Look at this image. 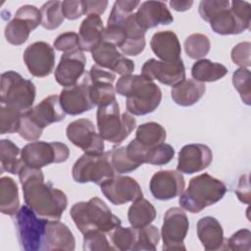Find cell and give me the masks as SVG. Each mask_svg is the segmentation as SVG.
<instances>
[{"label":"cell","mask_w":251,"mask_h":251,"mask_svg":"<svg viewBox=\"0 0 251 251\" xmlns=\"http://www.w3.org/2000/svg\"><path fill=\"white\" fill-rule=\"evenodd\" d=\"M96 65L120 75H130L134 71V63L118 51V48L107 41H102L91 51Z\"/></svg>","instance_id":"19"},{"label":"cell","mask_w":251,"mask_h":251,"mask_svg":"<svg viewBox=\"0 0 251 251\" xmlns=\"http://www.w3.org/2000/svg\"><path fill=\"white\" fill-rule=\"evenodd\" d=\"M189 222L182 208L173 207L166 211L161 236L163 239L164 251L185 250L184 238L188 232Z\"/></svg>","instance_id":"11"},{"label":"cell","mask_w":251,"mask_h":251,"mask_svg":"<svg viewBox=\"0 0 251 251\" xmlns=\"http://www.w3.org/2000/svg\"><path fill=\"white\" fill-rule=\"evenodd\" d=\"M230 9L233 10L244 22L251 24V5L246 1L230 2Z\"/></svg>","instance_id":"53"},{"label":"cell","mask_w":251,"mask_h":251,"mask_svg":"<svg viewBox=\"0 0 251 251\" xmlns=\"http://www.w3.org/2000/svg\"><path fill=\"white\" fill-rule=\"evenodd\" d=\"M229 5L228 0H203L199 4L198 12L200 17L209 23L219 12L229 8Z\"/></svg>","instance_id":"46"},{"label":"cell","mask_w":251,"mask_h":251,"mask_svg":"<svg viewBox=\"0 0 251 251\" xmlns=\"http://www.w3.org/2000/svg\"><path fill=\"white\" fill-rule=\"evenodd\" d=\"M110 158L115 173L126 174L136 170L139 166L133 163L126 155V147H115L110 151Z\"/></svg>","instance_id":"41"},{"label":"cell","mask_w":251,"mask_h":251,"mask_svg":"<svg viewBox=\"0 0 251 251\" xmlns=\"http://www.w3.org/2000/svg\"><path fill=\"white\" fill-rule=\"evenodd\" d=\"M104 25L99 15H88L81 22L78 31V48L91 52L103 41Z\"/></svg>","instance_id":"28"},{"label":"cell","mask_w":251,"mask_h":251,"mask_svg":"<svg viewBox=\"0 0 251 251\" xmlns=\"http://www.w3.org/2000/svg\"><path fill=\"white\" fill-rule=\"evenodd\" d=\"M78 33L67 31L59 34L54 40V48L58 51L68 52L78 48ZM79 49V48H78Z\"/></svg>","instance_id":"49"},{"label":"cell","mask_w":251,"mask_h":251,"mask_svg":"<svg viewBox=\"0 0 251 251\" xmlns=\"http://www.w3.org/2000/svg\"><path fill=\"white\" fill-rule=\"evenodd\" d=\"M35 93L34 83L19 73L8 71L1 75V104L25 113L32 108Z\"/></svg>","instance_id":"7"},{"label":"cell","mask_w":251,"mask_h":251,"mask_svg":"<svg viewBox=\"0 0 251 251\" xmlns=\"http://www.w3.org/2000/svg\"><path fill=\"white\" fill-rule=\"evenodd\" d=\"M232 83L238 91L241 100L250 105L251 89H250V71L248 68H239L232 75Z\"/></svg>","instance_id":"44"},{"label":"cell","mask_w":251,"mask_h":251,"mask_svg":"<svg viewBox=\"0 0 251 251\" xmlns=\"http://www.w3.org/2000/svg\"><path fill=\"white\" fill-rule=\"evenodd\" d=\"M25 114L41 129L66 118V112L61 106L60 98L55 94L44 98L36 106L26 111Z\"/></svg>","instance_id":"23"},{"label":"cell","mask_w":251,"mask_h":251,"mask_svg":"<svg viewBox=\"0 0 251 251\" xmlns=\"http://www.w3.org/2000/svg\"><path fill=\"white\" fill-rule=\"evenodd\" d=\"M20 136L27 141H36L38 140L43 132V129L39 128L25 113L22 114L19 128L17 131Z\"/></svg>","instance_id":"47"},{"label":"cell","mask_w":251,"mask_h":251,"mask_svg":"<svg viewBox=\"0 0 251 251\" xmlns=\"http://www.w3.org/2000/svg\"><path fill=\"white\" fill-rule=\"evenodd\" d=\"M81 2L83 13L86 16L91 14L100 16L106 11L108 6V1L106 0H83Z\"/></svg>","instance_id":"52"},{"label":"cell","mask_w":251,"mask_h":251,"mask_svg":"<svg viewBox=\"0 0 251 251\" xmlns=\"http://www.w3.org/2000/svg\"><path fill=\"white\" fill-rule=\"evenodd\" d=\"M175 156V149L168 143H161L154 147L148 148L145 155V163L149 165L162 166L173 160Z\"/></svg>","instance_id":"40"},{"label":"cell","mask_w":251,"mask_h":251,"mask_svg":"<svg viewBox=\"0 0 251 251\" xmlns=\"http://www.w3.org/2000/svg\"><path fill=\"white\" fill-rule=\"evenodd\" d=\"M115 90L126 97V110L134 116H143L154 112L161 103L162 91L151 79L142 75H122Z\"/></svg>","instance_id":"3"},{"label":"cell","mask_w":251,"mask_h":251,"mask_svg":"<svg viewBox=\"0 0 251 251\" xmlns=\"http://www.w3.org/2000/svg\"><path fill=\"white\" fill-rule=\"evenodd\" d=\"M235 194L239 201L244 204H250V182H249V174L243 175L238 181L237 187L235 189Z\"/></svg>","instance_id":"51"},{"label":"cell","mask_w":251,"mask_h":251,"mask_svg":"<svg viewBox=\"0 0 251 251\" xmlns=\"http://www.w3.org/2000/svg\"><path fill=\"white\" fill-rule=\"evenodd\" d=\"M70 156L69 147L58 141H32L21 151L23 164L32 169H41L50 164L63 163Z\"/></svg>","instance_id":"10"},{"label":"cell","mask_w":251,"mask_h":251,"mask_svg":"<svg viewBox=\"0 0 251 251\" xmlns=\"http://www.w3.org/2000/svg\"><path fill=\"white\" fill-rule=\"evenodd\" d=\"M140 2L118 0L114 3L104 28L103 40L114 44L126 56H137L145 48V30L136 23L135 13Z\"/></svg>","instance_id":"1"},{"label":"cell","mask_w":251,"mask_h":251,"mask_svg":"<svg viewBox=\"0 0 251 251\" xmlns=\"http://www.w3.org/2000/svg\"><path fill=\"white\" fill-rule=\"evenodd\" d=\"M75 239L71 229L60 220H48L45 231L44 250L73 251Z\"/></svg>","instance_id":"25"},{"label":"cell","mask_w":251,"mask_h":251,"mask_svg":"<svg viewBox=\"0 0 251 251\" xmlns=\"http://www.w3.org/2000/svg\"><path fill=\"white\" fill-rule=\"evenodd\" d=\"M13 217L21 247L25 251L44 250L48 219L39 217L27 205L22 206Z\"/></svg>","instance_id":"8"},{"label":"cell","mask_w":251,"mask_h":251,"mask_svg":"<svg viewBox=\"0 0 251 251\" xmlns=\"http://www.w3.org/2000/svg\"><path fill=\"white\" fill-rule=\"evenodd\" d=\"M226 192V186L222 180L204 173L189 180L187 188L179 195L178 203L183 210L197 214L219 202Z\"/></svg>","instance_id":"4"},{"label":"cell","mask_w":251,"mask_h":251,"mask_svg":"<svg viewBox=\"0 0 251 251\" xmlns=\"http://www.w3.org/2000/svg\"><path fill=\"white\" fill-rule=\"evenodd\" d=\"M251 55V43L250 42H240L236 44L231 50V60L233 63L240 68H248L251 65L250 60Z\"/></svg>","instance_id":"48"},{"label":"cell","mask_w":251,"mask_h":251,"mask_svg":"<svg viewBox=\"0 0 251 251\" xmlns=\"http://www.w3.org/2000/svg\"><path fill=\"white\" fill-rule=\"evenodd\" d=\"M159 241L160 233L159 229L155 226L150 224L143 227H137V241L134 247V251H155Z\"/></svg>","instance_id":"39"},{"label":"cell","mask_w":251,"mask_h":251,"mask_svg":"<svg viewBox=\"0 0 251 251\" xmlns=\"http://www.w3.org/2000/svg\"><path fill=\"white\" fill-rule=\"evenodd\" d=\"M166 137V129L155 122L144 123L138 126L135 131V139L146 148H151L165 142Z\"/></svg>","instance_id":"35"},{"label":"cell","mask_w":251,"mask_h":251,"mask_svg":"<svg viewBox=\"0 0 251 251\" xmlns=\"http://www.w3.org/2000/svg\"><path fill=\"white\" fill-rule=\"evenodd\" d=\"M86 57L80 49L64 52L55 69V79L64 87L75 85L85 73Z\"/></svg>","instance_id":"18"},{"label":"cell","mask_w":251,"mask_h":251,"mask_svg":"<svg viewBox=\"0 0 251 251\" xmlns=\"http://www.w3.org/2000/svg\"><path fill=\"white\" fill-rule=\"evenodd\" d=\"M70 215L82 234L90 230L109 233L122 224L120 218L115 216L107 204L98 197L74 204Z\"/></svg>","instance_id":"5"},{"label":"cell","mask_w":251,"mask_h":251,"mask_svg":"<svg viewBox=\"0 0 251 251\" xmlns=\"http://www.w3.org/2000/svg\"><path fill=\"white\" fill-rule=\"evenodd\" d=\"M135 19L137 25L145 31L159 25H170L174 22V17L166 3L161 1L140 3L135 12Z\"/></svg>","instance_id":"24"},{"label":"cell","mask_w":251,"mask_h":251,"mask_svg":"<svg viewBox=\"0 0 251 251\" xmlns=\"http://www.w3.org/2000/svg\"><path fill=\"white\" fill-rule=\"evenodd\" d=\"M88 75L91 99L95 106L99 107L116 100V90L113 86L116 75L113 72L105 70L95 64L90 68Z\"/></svg>","instance_id":"22"},{"label":"cell","mask_w":251,"mask_h":251,"mask_svg":"<svg viewBox=\"0 0 251 251\" xmlns=\"http://www.w3.org/2000/svg\"><path fill=\"white\" fill-rule=\"evenodd\" d=\"M23 113L12 109L4 104L0 107V133H14L18 131L21 116Z\"/></svg>","instance_id":"43"},{"label":"cell","mask_w":251,"mask_h":251,"mask_svg":"<svg viewBox=\"0 0 251 251\" xmlns=\"http://www.w3.org/2000/svg\"><path fill=\"white\" fill-rule=\"evenodd\" d=\"M96 121L100 136L113 144L122 143L136 126V121L131 114H121L117 99L98 107Z\"/></svg>","instance_id":"6"},{"label":"cell","mask_w":251,"mask_h":251,"mask_svg":"<svg viewBox=\"0 0 251 251\" xmlns=\"http://www.w3.org/2000/svg\"><path fill=\"white\" fill-rule=\"evenodd\" d=\"M66 133L68 139L86 154L104 152V139L96 131L94 124L88 119H78L70 123Z\"/></svg>","instance_id":"13"},{"label":"cell","mask_w":251,"mask_h":251,"mask_svg":"<svg viewBox=\"0 0 251 251\" xmlns=\"http://www.w3.org/2000/svg\"><path fill=\"white\" fill-rule=\"evenodd\" d=\"M107 233L100 230H90L83 233L84 251H109L115 250L107 238Z\"/></svg>","instance_id":"42"},{"label":"cell","mask_w":251,"mask_h":251,"mask_svg":"<svg viewBox=\"0 0 251 251\" xmlns=\"http://www.w3.org/2000/svg\"><path fill=\"white\" fill-rule=\"evenodd\" d=\"M110 241L115 250L134 251V247L137 241V227L128 226H117L109 233Z\"/></svg>","instance_id":"36"},{"label":"cell","mask_w":251,"mask_h":251,"mask_svg":"<svg viewBox=\"0 0 251 251\" xmlns=\"http://www.w3.org/2000/svg\"><path fill=\"white\" fill-rule=\"evenodd\" d=\"M21 149L11 140H0V163L1 173L7 172L12 175H19L23 167Z\"/></svg>","instance_id":"34"},{"label":"cell","mask_w":251,"mask_h":251,"mask_svg":"<svg viewBox=\"0 0 251 251\" xmlns=\"http://www.w3.org/2000/svg\"><path fill=\"white\" fill-rule=\"evenodd\" d=\"M193 5V1L191 0H185V1H179V0H172L170 1V6L177 11V12H184L187 11L191 8V6Z\"/></svg>","instance_id":"54"},{"label":"cell","mask_w":251,"mask_h":251,"mask_svg":"<svg viewBox=\"0 0 251 251\" xmlns=\"http://www.w3.org/2000/svg\"><path fill=\"white\" fill-rule=\"evenodd\" d=\"M59 98L66 114L76 116L90 111L95 105L91 99L88 72L84 73L79 82L62 89Z\"/></svg>","instance_id":"14"},{"label":"cell","mask_w":251,"mask_h":251,"mask_svg":"<svg viewBox=\"0 0 251 251\" xmlns=\"http://www.w3.org/2000/svg\"><path fill=\"white\" fill-rule=\"evenodd\" d=\"M226 249L233 251H249L251 249V232L248 228H242L226 239Z\"/></svg>","instance_id":"45"},{"label":"cell","mask_w":251,"mask_h":251,"mask_svg":"<svg viewBox=\"0 0 251 251\" xmlns=\"http://www.w3.org/2000/svg\"><path fill=\"white\" fill-rule=\"evenodd\" d=\"M197 236L207 251L226 249L224 229L220 222L211 216L201 218L196 225Z\"/></svg>","instance_id":"26"},{"label":"cell","mask_w":251,"mask_h":251,"mask_svg":"<svg viewBox=\"0 0 251 251\" xmlns=\"http://www.w3.org/2000/svg\"><path fill=\"white\" fill-rule=\"evenodd\" d=\"M209 23L213 31L221 35L238 34L250 28V24L244 22L230 8L219 12Z\"/></svg>","instance_id":"29"},{"label":"cell","mask_w":251,"mask_h":251,"mask_svg":"<svg viewBox=\"0 0 251 251\" xmlns=\"http://www.w3.org/2000/svg\"><path fill=\"white\" fill-rule=\"evenodd\" d=\"M213 161L210 147L201 143L184 145L178 152L176 170L179 173L192 175L207 169Z\"/></svg>","instance_id":"21"},{"label":"cell","mask_w":251,"mask_h":251,"mask_svg":"<svg viewBox=\"0 0 251 251\" xmlns=\"http://www.w3.org/2000/svg\"><path fill=\"white\" fill-rule=\"evenodd\" d=\"M19 188L16 181L10 176L0 178V211L4 215L15 216L19 211Z\"/></svg>","instance_id":"31"},{"label":"cell","mask_w":251,"mask_h":251,"mask_svg":"<svg viewBox=\"0 0 251 251\" xmlns=\"http://www.w3.org/2000/svg\"><path fill=\"white\" fill-rule=\"evenodd\" d=\"M25 204L39 217L48 220H60L68 205L66 194L45 182L41 169H32L23 165L19 172Z\"/></svg>","instance_id":"2"},{"label":"cell","mask_w":251,"mask_h":251,"mask_svg":"<svg viewBox=\"0 0 251 251\" xmlns=\"http://www.w3.org/2000/svg\"><path fill=\"white\" fill-rule=\"evenodd\" d=\"M40 12L42 18L41 25L46 29H55L64 22L65 17L61 1H47L41 6Z\"/></svg>","instance_id":"37"},{"label":"cell","mask_w":251,"mask_h":251,"mask_svg":"<svg viewBox=\"0 0 251 251\" xmlns=\"http://www.w3.org/2000/svg\"><path fill=\"white\" fill-rule=\"evenodd\" d=\"M185 187L183 176L178 171L161 170L156 172L149 183L151 194L158 200H170L179 196Z\"/></svg>","instance_id":"20"},{"label":"cell","mask_w":251,"mask_h":251,"mask_svg":"<svg viewBox=\"0 0 251 251\" xmlns=\"http://www.w3.org/2000/svg\"><path fill=\"white\" fill-rule=\"evenodd\" d=\"M72 176L75 182H93L100 185L104 180L115 176L110 151L100 154L84 153L74 164Z\"/></svg>","instance_id":"9"},{"label":"cell","mask_w":251,"mask_h":251,"mask_svg":"<svg viewBox=\"0 0 251 251\" xmlns=\"http://www.w3.org/2000/svg\"><path fill=\"white\" fill-rule=\"evenodd\" d=\"M205 91V83L189 78L174 85L171 90V96L176 104L188 107L197 103L203 97Z\"/></svg>","instance_id":"30"},{"label":"cell","mask_w":251,"mask_h":251,"mask_svg":"<svg viewBox=\"0 0 251 251\" xmlns=\"http://www.w3.org/2000/svg\"><path fill=\"white\" fill-rule=\"evenodd\" d=\"M54 48L47 42L36 41L29 44L23 55L29 74L36 77L49 75L55 66Z\"/></svg>","instance_id":"16"},{"label":"cell","mask_w":251,"mask_h":251,"mask_svg":"<svg viewBox=\"0 0 251 251\" xmlns=\"http://www.w3.org/2000/svg\"><path fill=\"white\" fill-rule=\"evenodd\" d=\"M141 75L151 80H158L163 84L174 86L185 79V67L181 58L172 62L151 58L143 64Z\"/></svg>","instance_id":"17"},{"label":"cell","mask_w":251,"mask_h":251,"mask_svg":"<svg viewBox=\"0 0 251 251\" xmlns=\"http://www.w3.org/2000/svg\"><path fill=\"white\" fill-rule=\"evenodd\" d=\"M104 196L114 205H123L143 196L139 183L128 176H113L100 184Z\"/></svg>","instance_id":"15"},{"label":"cell","mask_w":251,"mask_h":251,"mask_svg":"<svg viewBox=\"0 0 251 251\" xmlns=\"http://www.w3.org/2000/svg\"><path fill=\"white\" fill-rule=\"evenodd\" d=\"M62 11L64 17L68 20H76L80 18L83 13L82 2L78 0L74 1H63L62 2Z\"/></svg>","instance_id":"50"},{"label":"cell","mask_w":251,"mask_h":251,"mask_svg":"<svg viewBox=\"0 0 251 251\" xmlns=\"http://www.w3.org/2000/svg\"><path fill=\"white\" fill-rule=\"evenodd\" d=\"M210 48V39L203 33H192L184 41L185 53L191 59H203L209 53Z\"/></svg>","instance_id":"38"},{"label":"cell","mask_w":251,"mask_h":251,"mask_svg":"<svg viewBox=\"0 0 251 251\" xmlns=\"http://www.w3.org/2000/svg\"><path fill=\"white\" fill-rule=\"evenodd\" d=\"M41 12L38 8L28 4L21 6L14 19L5 26L6 40L16 46L24 44L27 40L30 31L41 25Z\"/></svg>","instance_id":"12"},{"label":"cell","mask_w":251,"mask_h":251,"mask_svg":"<svg viewBox=\"0 0 251 251\" xmlns=\"http://www.w3.org/2000/svg\"><path fill=\"white\" fill-rule=\"evenodd\" d=\"M150 46L161 61L172 62L180 59L181 46L176 34L172 30L155 32L151 38Z\"/></svg>","instance_id":"27"},{"label":"cell","mask_w":251,"mask_h":251,"mask_svg":"<svg viewBox=\"0 0 251 251\" xmlns=\"http://www.w3.org/2000/svg\"><path fill=\"white\" fill-rule=\"evenodd\" d=\"M156 218L155 207L145 198L140 197L132 201L128 208L127 220L133 227H143L150 225Z\"/></svg>","instance_id":"33"},{"label":"cell","mask_w":251,"mask_h":251,"mask_svg":"<svg viewBox=\"0 0 251 251\" xmlns=\"http://www.w3.org/2000/svg\"><path fill=\"white\" fill-rule=\"evenodd\" d=\"M226 74L227 69L224 65L204 58L196 61L191 68L193 79L203 83L217 81L223 78Z\"/></svg>","instance_id":"32"}]
</instances>
